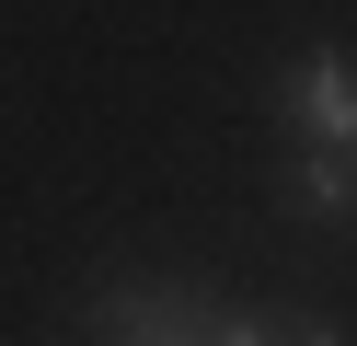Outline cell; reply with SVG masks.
<instances>
[{
  "instance_id": "277c9868",
  "label": "cell",
  "mask_w": 357,
  "mask_h": 346,
  "mask_svg": "<svg viewBox=\"0 0 357 346\" xmlns=\"http://www.w3.org/2000/svg\"><path fill=\"white\" fill-rule=\"evenodd\" d=\"M208 346H277V312H219Z\"/></svg>"
},
{
  "instance_id": "6da1fadb",
  "label": "cell",
  "mask_w": 357,
  "mask_h": 346,
  "mask_svg": "<svg viewBox=\"0 0 357 346\" xmlns=\"http://www.w3.org/2000/svg\"><path fill=\"white\" fill-rule=\"evenodd\" d=\"M265 115H277V138L357 150V58L346 46H300V58L277 69V92H265Z\"/></svg>"
},
{
  "instance_id": "7a4b0ae2",
  "label": "cell",
  "mask_w": 357,
  "mask_h": 346,
  "mask_svg": "<svg viewBox=\"0 0 357 346\" xmlns=\"http://www.w3.org/2000/svg\"><path fill=\"white\" fill-rule=\"evenodd\" d=\"M208 323H219V300H208V289H173V277L93 300V335H104V346H208Z\"/></svg>"
},
{
  "instance_id": "3957f363",
  "label": "cell",
  "mask_w": 357,
  "mask_h": 346,
  "mask_svg": "<svg viewBox=\"0 0 357 346\" xmlns=\"http://www.w3.org/2000/svg\"><path fill=\"white\" fill-rule=\"evenodd\" d=\"M277 208H300V219H357V150L288 138V161H277Z\"/></svg>"
},
{
  "instance_id": "5b68a950",
  "label": "cell",
  "mask_w": 357,
  "mask_h": 346,
  "mask_svg": "<svg viewBox=\"0 0 357 346\" xmlns=\"http://www.w3.org/2000/svg\"><path fill=\"white\" fill-rule=\"evenodd\" d=\"M277 346H346V323H323V312H288V323H277Z\"/></svg>"
}]
</instances>
